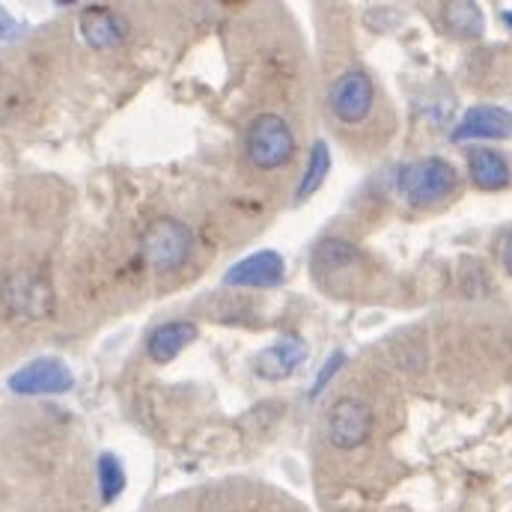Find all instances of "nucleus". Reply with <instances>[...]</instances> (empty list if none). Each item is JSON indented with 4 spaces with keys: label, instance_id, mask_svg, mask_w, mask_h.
I'll return each instance as SVG.
<instances>
[{
    "label": "nucleus",
    "instance_id": "nucleus-6",
    "mask_svg": "<svg viewBox=\"0 0 512 512\" xmlns=\"http://www.w3.org/2000/svg\"><path fill=\"white\" fill-rule=\"evenodd\" d=\"M373 408L364 399L343 396L328 411V441L337 450H355L373 435Z\"/></svg>",
    "mask_w": 512,
    "mask_h": 512
},
{
    "label": "nucleus",
    "instance_id": "nucleus-21",
    "mask_svg": "<svg viewBox=\"0 0 512 512\" xmlns=\"http://www.w3.org/2000/svg\"><path fill=\"white\" fill-rule=\"evenodd\" d=\"M504 21H507V24L512 27V9H510V12H504Z\"/></svg>",
    "mask_w": 512,
    "mask_h": 512
},
{
    "label": "nucleus",
    "instance_id": "nucleus-1",
    "mask_svg": "<svg viewBox=\"0 0 512 512\" xmlns=\"http://www.w3.org/2000/svg\"><path fill=\"white\" fill-rule=\"evenodd\" d=\"M396 185H399V194L405 197L408 206L426 209V206L444 203L456 191L459 173L444 158H420V161H411L399 170Z\"/></svg>",
    "mask_w": 512,
    "mask_h": 512
},
{
    "label": "nucleus",
    "instance_id": "nucleus-17",
    "mask_svg": "<svg viewBox=\"0 0 512 512\" xmlns=\"http://www.w3.org/2000/svg\"><path fill=\"white\" fill-rule=\"evenodd\" d=\"M126 489V468L114 453L99 456V492L105 504H114Z\"/></svg>",
    "mask_w": 512,
    "mask_h": 512
},
{
    "label": "nucleus",
    "instance_id": "nucleus-12",
    "mask_svg": "<svg viewBox=\"0 0 512 512\" xmlns=\"http://www.w3.org/2000/svg\"><path fill=\"white\" fill-rule=\"evenodd\" d=\"M200 328L188 319H173V322H164L158 328L149 331L146 337V355L149 361L155 364H170L176 361L194 340H197Z\"/></svg>",
    "mask_w": 512,
    "mask_h": 512
},
{
    "label": "nucleus",
    "instance_id": "nucleus-19",
    "mask_svg": "<svg viewBox=\"0 0 512 512\" xmlns=\"http://www.w3.org/2000/svg\"><path fill=\"white\" fill-rule=\"evenodd\" d=\"M12 33H18V24H15V21L0 9V39H9Z\"/></svg>",
    "mask_w": 512,
    "mask_h": 512
},
{
    "label": "nucleus",
    "instance_id": "nucleus-16",
    "mask_svg": "<svg viewBox=\"0 0 512 512\" xmlns=\"http://www.w3.org/2000/svg\"><path fill=\"white\" fill-rule=\"evenodd\" d=\"M444 27L459 39H480L483 36V9L471 0H456L444 6Z\"/></svg>",
    "mask_w": 512,
    "mask_h": 512
},
{
    "label": "nucleus",
    "instance_id": "nucleus-5",
    "mask_svg": "<svg viewBox=\"0 0 512 512\" xmlns=\"http://www.w3.org/2000/svg\"><path fill=\"white\" fill-rule=\"evenodd\" d=\"M376 102V84L364 69H349L337 75L328 87V108L340 123H364Z\"/></svg>",
    "mask_w": 512,
    "mask_h": 512
},
{
    "label": "nucleus",
    "instance_id": "nucleus-10",
    "mask_svg": "<svg viewBox=\"0 0 512 512\" xmlns=\"http://www.w3.org/2000/svg\"><path fill=\"white\" fill-rule=\"evenodd\" d=\"M512 137V114L498 105H474L465 111L459 126L453 128L450 140L465 143V140H507Z\"/></svg>",
    "mask_w": 512,
    "mask_h": 512
},
{
    "label": "nucleus",
    "instance_id": "nucleus-3",
    "mask_svg": "<svg viewBox=\"0 0 512 512\" xmlns=\"http://www.w3.org/2000/svg\"><path fill=\"white\" fill-rule=\"evenodd\" d=\"M248 161L259 170H277L295 155V134L289 123L277 114H259L245 134Z\"/></svg>",
    "mask_w": 512,
    "mask_h": 512
},
{
    "label": "nucleus",
    "instance_id": "nucleus-13",
    "mask_svg": "<svg viewBox=\"0 0 512 512\" xmlns=\"http://www.w3.org/2000/svg\"><path fill=\"white\" fill-rule=\"evenodd\" d=\"M468 173L480 191H501L510 185L512 179L507 155L492 149V146H471L468 149Z\"/></svg>",
    "mask_w": 512,
    "mask_h": 512
},
{
    "label": "nucleus",
    "instance_id": "nucleus-4",
    "mask_svg": "<svg viewBox=\"0 0 512 512\" xmlns=\"http://www.w3.org/2000/svg\"><path fill=\"white\" fill-rule=\"evenodd\" d=\"M0 298L6 304V310L21 319H48L54 313V301H57L48 277H42L39 271H27V268L9 274L3 280Z\"/></svg>",
    "mask_w": 512,
    "mask_h": 512
},
{
    "label": "nucleus",
    "instance_id": "nucleus-2",
    "mask_svg": "<svg viewBox=\"0 0 512 512\" xmlns=\"http://www.w3.org/2000/svg\"><path fill=\"white\" fill-rule=\"evenodd\" d=\"M191 251H194V236L188 224H182L179 218H155L140 233V259L158 274L179 271L188 262Z\"/></svg>",
    "mask_w": 512,
    "mask_h": 512
},
{
    "label": "nucleus",
    "instance_id": "nucleus-11",
    "mask_svg": "<svg viewBox=\"0 0 512 512\" xmlns=\"http://www.w3.org/2000/svg\"><path fill=\"white\" fill-rule=\"evenodd\" d=\"M78 30H81V39L93 48V51H108V48H117L123 45V39L128 36L126 18L108 6H90L81 12L78 18Z\"/></svg>",
    "mask_w": 512,
    "mask_h": 512
},
{
    "label": "nucleus",
    "instance_id": "nucleus-15",
    "mask_svg": "<svg viewBox=\"0 0 512 512\" xmlns=\"http://www.w3.org/2000/svg\"><path fill=\"white\" fill-rule=\"evenodd\" d=\"M328 173H331V149H328V143H325V140H316V143L310 146L307 167H304L301 182H298V188H295V203L310 200V197L325 185Z\"/></svg>",
    "mask_w": 512,
    "mask_h": 512
},
{
    "label": "nucleus",
    "instance_id": "nucleus-8",
    "mask_svg": "<svg viewBox=\"0 0 512 512\" xmlns=\"http://www.w3.org/2000/svg\"><path fill=\"white\" fill-rule=\"evenodd\" d=\"M286 280V262L277 251H256L227 268V286H251V289H274Z\"/></svg>",
    "mask_w": 512,
    "mask_h": 512
},
{
    "label": "nucleus",
    "instance_id": "nucleus-9",
    "mask_svg": "<svg viewBox=\"0 0 512 512\" xmlns=\"http://www.w3.org/2000/svg\"><path fill=\"white\" fill-rule=\"evenodd\" d=\"M72 370L57 361V358H39L27 367H21L12 379L9 387L15 393H24V396H39V393H66L72 390Z\"/></svg>",
    "mask_w": 512,
    "mask_h": 512
},
{
    "label": "nucleus",
    "instance_id": "nucleus-20",
    "mask_svg": "<svg viewBox=\"0 0 512 512\" xmlns=\"http://www.w3.org/2000/svg\"><path fill=\"white\" fill-rule=\"evenodd\" d=\"M501 262H504V268L512 274V233L504 239V245H501Z\"/></svg>",
    "mask_w": 512,
    "mask_h": 512
},
{
    "label": "nucleus",
    "instance_id": "nucleus-14",
    "mask_svg": "<svg viewBox=\"0 0 512 512\" xmlns=\"http://www.w3.org/2000/svg\"><path fill=\"white\" fill-rule=\"evenodd\" d=\"M358 259H361V254H358L349 242L328 239V242H322V245L313 251V274H316L319 280H334L337 274L355 268Z\"/></svg>",
    "mask_w": 512,
    "mask_h": 512
},
{
    "label": "nucleus",
    "instance_id": "nucleus-7",
    "mask_svg": "<svg viewBox=\"0 0 512 512\" xmlns=\"http://www.w3.org/2000/svg\"><path fill=\"white\" fill-rule=\"evenodd\" d=\"M307 361V340L298 334H283L271 346H265L254 358V373L265 382L289 379Z\"/></svg>",
    "mask_w": 512,
    "mask_h": 512
},
{
    "label": "nucleus",
    "instance_id": "nucleus-18",
    "mask_svg": "<svg viewBox=\"0 0 512 512\" xmlns=\"http://www.w3.org/2000/svg\"><path fill=\"white\" fill-rule=\"evenodd\" d=\"M343 364H346V355H343V352H337L334 358H328V361H325V367L319 370V376H316L313 387H310V393L316 396V393H319V390H322L325 384H328L331 379H334V376H337V370H340Z\"/></svg>",
    "mask_w": 512,
    "mask_h": 512
}]
</instances>
